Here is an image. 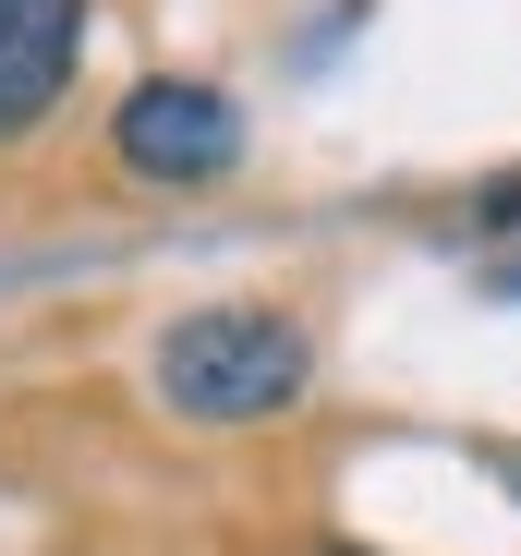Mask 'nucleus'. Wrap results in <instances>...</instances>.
<instances>
[{
	"label": "nucleus",
	"mask_w": 521,
	"mask_h": 556,
	"mask_svg": "<svg viewBox=\"0 0 521 556\" xmlns=\"http://www.w3.org/2000/svg\"><path fill=\"white\" fill-rule=\"evenodd\" d=\"M110 146H122L146 181H219V169L243 157V110L219 98V85H183V73H158V85H134V98H122Z\"/></svg>",
	"instance_id": "f03ea898"
},
{
	"label": "nucleus",
	"mask_w": 521,
	"mask_h": 556,
	"mask_svg": "<svg viewBox=\"0 0 521 556\" xmlns=\"http://www.w3.org/2000/svg\"><path fill=\"white\" fill-rule=\"evenodd\" d=\"M303 376H315V351L268 303H207L158 339V400L195 412V424H268V412L303 400Z\"/></svg>",
	"instance_id": "f257e3e1"
},
{
	"label": "nucleus",
	"mask_w": 521,
	"mask_h": 556,
	"mask_svg": "<svg viewBox=\"0 0 521 556\" xmlns=\"http://www.w3.org/2000/svg\"><path fill=\"white\" fill-rule=\"evenodd\" d=\"M497 291H521V254H509V278H497Z\"/></svg>",
	"instance_id": "20e7f679"
},
{
	"label": "nucleus",
	"mask_w": 521,
	"mask_h": 556,
	"mask_svg": "<svg viewBox=\"0 0 521 556\" xmlns=\"http://www.w3.org/2000/svg\"><path fill=\"white\" fill-rule=\"evenodd\" d=\"M73 49H85V0H0V146L49 122Z\"/></svg>",
	"instance_id": "7ed1b4c3"
},
{
	"label": "nucleus",
	"mask_w": 521,
	"mask_h": 556,
	"mask_svg": "<svg viewBox=\"0 0 521 556\" xmlns=\"http://www.w3.org/2000/svg\"><path fill=\"white\" fill-rule=\"evenodd\" d=\"M327 556H364V544H327Z\"/></svg>",
	"instance_id": "39448f33"
}]
</instances>
